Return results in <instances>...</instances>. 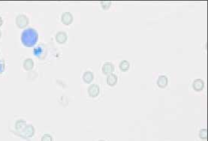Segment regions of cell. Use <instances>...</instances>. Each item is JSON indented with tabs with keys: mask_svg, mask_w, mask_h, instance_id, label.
Instances as JSON below:
<instances>
[{
	"mask_svg": "<svg viewBox=\"0 0 208 141\" xmlns=\"http://www.w3.org/2000/svg\"><path fill=\"white\" fill-rule=\"evenodd\" d=\"M119 67H120V69L121 71H123V72H126V71H129V68H130V64H129V62L128 61L122 60L120 63Z\"/></svg>",
	"mask_w": 208,
	"mask_h": 141,
	"instance_id": "cell-14",
	"label": "cell"
},
{
	"mask_svg": "<svg viewBox=\"0 0 208 141\" xmlns=\"http://www.w3.org/2000/svg\"><path fill=\"white\" fill-rule=\"evenodd\" d=\"M168 79L165 75H161L158 78L157 80V85L159 88L161 89H164L168 86Z\"/></svg>",
	"mask_w": 208,
	"mask_h": 141,
	"instance_id": "cell-9",
	"label": "cell"
},
{
	"mask_svg": "<svg viewBox=\"0 0 208 141\" xmlns=\"http://www.w3.org/2000/svg\"><path fill=\"white\" fill-rule=\"evenodd\" d=\"M117 80H118V78H117V76L114 74H110L109 75H107V84L108 86H115L117 84Z\"/></svg>",
	"mask_w": 208,
	"mask_h": 141,
	"instance_id": "cell-10",
	"label": "cell"
},
{
	"mask_svg": "<svg viewBox=\"0 0 208 141\" xmlns=\"http://www.w3.org/2000/svg\"><path fill=\"white\" fill-rule=\"evenodd\" d=\"M26 122L22 119L18 120V121L16 122V125H15V128H16L18 131H23V129L26 128Z\"/></svg>",
	"mask_w": 208,
	"mask_h": 141,
	"instance_id": "cell-15",
	"label": "cell"
},
{
	"mask_svg": "<svg viewBox=\"0 0 208 141\" xmlns=\"http://www.w3.org/2000/svg\"><path fill=\"white\" fill-rule=\"evenodd\" d=\"M204 87V83L202 79H195L192 83V88L196 92H200Z\"/></svg>",
	"mask_w": 208,
	"mask_h": 141,
	"instance_id": "cell-6",
	"label": "cell"
},
{
	"mask_svg": "<svg viewBox=\"0 0 208 141\" xmlns=\"http://www.w3.org/2000/svg\"><path fill=\"white\" fill-rule=\"evenodd\" d=\"M199 137L203 140H206L207 139V130L204 128L199 131Z\"/></svg>",
	"mask_w": 208,
	"mask_h": 141,
	"instance_id": "cell-16",
	"label": "cell"
},
{
	"mask_svg": "<svg viewBox=\"0 0 208 141\" xmlns=\"http://www.w3.org/2000/svg\"><path fill=\"white\" fill-rule=\"evenodd\" d=\"M21 134L26 137H32L35 134V128L32 125H26V128L22 131Z\"/></svg>",
	"mask_w": 208,
	"mask_h": 141,
	"instance_id": "cell-7",
	"label": "cell"
},
{
	"mask_svg": "<svg viewBox=\"0 0 208 141\" xmlns=\"http://www.w3.org/2000/svg\"><path fill=\"white\" fill-rule=\"evenodd\" d=\"M43 52H45V49H44L43 46L42 45L38 46V47H37L36 48H35V50H34V55H35V57H41L42 56L43 57Z\"/></svg>",
	"mask_w": 208,
	"mask_h": 141,
	"instance_id": "cell-13",
	"label": "cell"
},
{
	"mask_svg": "<svg viewBox=\"0 0 208 141\" xmlns=\"http://www.w3.org/2000/svg\"><path fill=\"white\" fill-rule=\"evenodd\" d=\"M16 25L18 28L23 29L27 26L29 24V18L25 14H20L16 18Z\"/></svg>",
	"mask_w": 208,
	"mask_h": 141,
	"instance_id": "cell-2",
	"label": "cell"
},
{
	"mask_svg": "<svg viewBox=\"0 0 208 141\" xmlns=\"http://www.w3.org/2000/svg\"><path fill=\"white\" fill-rule=\"evenodd\" d=\"M5 68H6L5 61L2 60V59H0V74H2L3 71H5Z\"/></svg>",
	"mask_w": 208,
	"mask_h": 141,
	"instance_id": "cell-19",
	"label": "cell"
},
{
	"mask_svg": "<svg viewBox=\"0 0 208 141\" xmlns=\"http://www.w3.org/2000/svg\"><path fill=\"white\" fill-rule=\"evenodd\" d=\"M99 141H105V140H99Z\"/></svg>",
	"mask_w": 208,
	"mask_h": 141,
	"instance_id": "cell-22",
	"label": "cell"
},
{
	"mask_svg": "<svg viewBox=\"0 0 208 141\" xmlns=\"http://www.w3.org/2000/svg\"><path fill=\"white\" fill-rule=\"evenodd\" d=\"M1 35H2V32L0 31V38H1Z\"/></svg>",
	"mask_w": 208,
	"mask_h": 141,
	"instance_id": "cell-21",
	"label": "cell"
},
{
	"mask_svg": "<svg viewBox=\"0 0 208 141\" xmlns=\"http://www.w3.org/2000/svg\"><path fill=\"white\" fill-rule=\"evenodd\" d=\"M111 2H101V6L105 10H107L110 8Z\"/></svg>",
	"mask_w": 208,
	"mask_h": 141,
	"instance_id": "cell-17",
	"label": "cell"
},
{
	"mask_svg": "<svg viewBox=\"0 0 208 141\" xmlns=\"http://www.w3.org/2000/svg\"><path fill=\"white\" fill-rule=\"evenodd\" d=\"M94 79V74L91 71H86L83 75V80L86 84H90Z\"/></svg>",
	"mask_w": 208,
	"mask_h": 141,
	"instance_id": "cell-11",
	"label": "cell"
},
{
	"mask_svg": "<svg viewBox=\"0 0 208 141\" xmlns=\"http://www.w3.org/2000/svg\"><path fill=\"white\" fill-rule=\"evenodd\" d=\"M99 86L96 84H92L88 88V94L91 98H96L99 95Z\"/></svg>",
	"mask_w": 208,
	"mask_h": 141,
	"instance_id": "cell-4",
	"label": "cell"
},
{
	"mask_svg": "<svg viewBox=\"0 0 208 141\" xmlns=\"http://www.w3.org/2000/svg\"><path fill=\"white\" fill-rule=\"evenodd\" d=\"M42 141H53L52 136L46 134V135H43V137H42Z\"/></svg>",
	"mask_w": 208,
	"mask_h": 141,
	"instance_id": "cell-18",
	"label": "cell"
},
{
	"mask_svg": "<svg viewBox=\"0 0 208 141\" xmlns=\"http://www.w3.org/2000/svg\"><path fill=\"white\" fill-rule=\"evenodd\" d=\"M2 23H3L2 19V18H1V17H0V26H1L2 25Z\"/></svg>",
	"mask_w": 208,
	"mask_h": 141,
	"instance_id": "cell-20",
	"label": "cell"
},
{
	"mask_svg": "<svg viewBox=\"0 0 208 141\" xmlns=\"http://www.w3.org/2000/svg\"><path fill=\"white\" fill-rule=\"evenodd\" d=\"M73 19V15L70 12H64L61 16V21L65 25H70L72 23Z\"/></svg>",
	"mask_w": 208,
	"mask_h": 141,
	"instance_id": "cell-5",
	"label": "cell"
},
{
	"mask_svg": "<svg viewBox=\"0 0 208 141\" xmlns=\"http://www.w3.org/2000/svg\"><path fill=\"white\" fill-rule=\"evenodd\" d=\"M34 67V62L32 59H26L23 62V68L26 71H31Z\"/></svg>",
	"mask_w": 208,
	"mask_h": 141,
	"instance_id": "cell-12",
	"label": "cell"
},
{
	"mask_svg": "<svg viewBox=\"0 0 208 141\" xmlns=\"http://www.w3.org/2000/svg\"><path fill=\"white\" fill-rule=\"evenodd\" d=\"M68 39L67 34L65 32H59L56 35V41L59 44H64L66 43Z\"/></svg>",
	"mask_w": 208,
	"mask_h": 141,
	"instance_id": "cell-8",
	"label": "cell"
},
{
	"mask_svg": "<svg viewBox=\"0 0 208 141\" xmlns=\"http://www.w3.org/2000/svg\"><path fill=\"white\" fill-rule=\"evenodd\" d=\"M114 70H115V67H114V64L110 62H105V63L103 65L102 69V73H103L104 74H105V75H109V74H113Z\"/></svg>",
	"mask_w": 208,
	"mask_h": 141,
	"instance_id": "cell-3",
	"label": "cell"
},
{
	"mask_svg": "<svg viewBox=\"0 0 208 141\" xmlns=\"http://www.w3.org/2000/svg\"><path fill=\"white\" fill-rule=\"evenodd\" d=\"M38 39V32L34 29H27L22 32L21 42L25 47H33L37 43Z\"/></svg>",
	"mask_w": 208,
	"mask_h": 141,
	"instance_id": "cell-1",
	"label": "cell"
}]
</instances>
